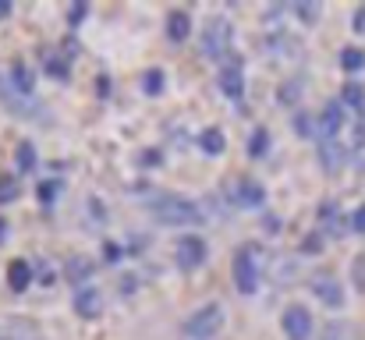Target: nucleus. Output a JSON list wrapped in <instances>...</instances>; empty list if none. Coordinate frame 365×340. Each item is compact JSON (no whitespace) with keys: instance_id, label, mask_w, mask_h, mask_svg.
<instances>
[{"instance_id":"f257e3e1","label":"nucleus","mask_w":365,"mask_h":340,"mask_svg":"<svg viewBox=\"0 0 365 340\" xmlns=\"http://www.w3.org/2000/svg\"><path fill=\"white\" fill-rule=\"evenodd\" d=\"M149 209L167 227H195V223H202V209L192 199H181V195H160V199L149 202Z\"/></svg>"},{"instance_id":"f03ea898","label":"nucleus","mask_w":365,"mask_h":340,"mask_svg":"<svg viewBox=\"0 0 365 340\" xmlns=\"http://www.w3.org/2000/svg\"><path fill=\"white\" fill-rule=\"evenodd\" d=\"M234 47V29L227 18H209L202 29V57L206 61H227Z\"/></svg>"},{"instance_id":"7ed1b4c3","label":"nucleus","mask_w":365,"mask_h":340,"mask_svg":"<svg viewBox=\"0 0 365 340\" xmlns=\"http://www.w3.org/2000/svg\"><path fill=\"white\" fill-rule=\"evenodd\" d=\"M231 273H234V287L241 294H255L259 287V248L255 245H241L234 252V262H231Z\"/></svg>"},{"instance_id":"20e7f679","label":"nucleus","mask_w":365,"mask_h":340,"mask_svg":"<svg viewBox=\"0 0 365 340\" xmlns=\"http://www.w3.org/2000/svg\"><path fill=\"white\" fill-rule=\"evenodd\" d=\"M224 305H216V301H209V305H202L199 312H192L188 315V322H185V333H188V340H213L220 329H224Z\"/></svg>"},{"instance_id":"39448f33","label":"nucleus","mask_w":365,"mask_h":340,"mask_svg":"<svg viewBox=\"0 0 365 340\" xmlns=\"http://www.w3.org/2000/svg\"><path fill=\"white\" fill-rule=\"evenodd\" d=\"M280 329L287 340H308L312 336V312L305 305H287L280 315Z\"/></svg>"},{"instance_id":"423d86ee","label":"nucleus","mask_w":365,"mask_h":340,"mask_svg":"<svg viewBox=\"0 0 365 340\" xmlns=\"http://www.w3.org/2000/svg\"><path fill=\"white\" fill-rule=\"evenodd\" d=\"M0 103H4L15 117H36V114H40L36 96H22V93L11 86V78H4V75H0Z\"/></svg>"},{"instance_id":"0eeeda50","label":"nucleus","mask_w":365,"mask_h":340,"mask_svg":"<svg viewBox=\"0 0 365 340\" xmlns=\"http://www.w3.org/2000/svg\"><path fill=\"white\" fill-rule=\"evenodd\" d=\"M206 255H209V248H206V241H202L199 234H185V238H178L174 259H178L181 269H199V266L206 262Z\"/></svg>"},{"instance_id":"6e6552de","label":"nucleus","mask_w":365,"mask_h":340,"mask_svg":"<svg viewBox=\"0 0 365 340\" xmlns=\"http://www.w3.org/2000/svg\"><path fill=\"white\" fill-rule=\"evenodd\" d=\"M340 128H344V103H340V100H330V103L323 107V114H315V142L337 139Z\"/></svg>"},{"instance_id":"1a4fd4ad","label":"nucleus","mask_w":365,"mask_h":340,"mask_svg":"<svg viewBox=\"0 0 365 340\" xmlns=\"http://www.w3.org/2000/svg\"><path fill=\"white\" fill-rule=\"evenodd\" d=\"M262 202H266V188L255 177H241L238 188H234V206H241V209H262Z\"/></svg>"},{"instance_id":"9d476101","label":"nucleus","mask_w":365,"mask_h":340,"mask_svg":"<svg viewBox=\"0 0 365 340\" xmlns=\"http://www.w3.org/2000/svg\"><path fill=\"white\" fill-rule=\"evenodd\" d=\"M220 93L231 96V100H241L245 96V71H241V61H227L220 68Z\"/></svg>"},{"instance_id":"9b49d317","label":"nucleus","mask_w":365,"mask_h":340,"mask_svg":"<svg viewBox=\"0 0 365 340\" xmlns=\"http://www.w3.org/2000/svg\"><path fill=\"white\" fill-rule=\"evenodd\" d=\"M312 294H315L319 301L333 305V308H340V305H344V287H340V283H337V276H330V273H323V276H315V280H312Z\"/></svg>"},{"instance_id":"f8f14e48","label":"nucleus","mask_w":365,"mask_h":340,"mask_svg":"<svg viewBox=\"0 0 365 340\" xmlns=\"http://www.w3.org/2000/svg\"><path fill=\"white\" fill-rule=\"evenodd\" d=\"M75 312L82 315V319H96L100 312H103V294L89 283V287H79L75 291Z\"/></svg>"},{"instance_id":"ddd939ff","label":"nucleus","mask_w":365,"mask_h":340,"mask_svg":"<svg viewBox=\"0 0 365 340\" xmlns=\"http://www.w3.org/2000/svg\"><path fill=\"white\" fill-rule=\"evenodd\" d=\"M36 280V266L29 262V259H15L11 266H8V287L11 291H29V283Z\"/></svg>"},{"instance_id":"4468645a","label":"nucleus","mask_w":365,"mask_h":340,"mask_svg":"<svg viewBox=\"0 0 365 340\" xmlns=\"http://www.w3.org/2000/svg\"><path fill=\"white\" fill-rule=\"evenodd\" d=\"M8 78H11V86H15L22 96H36V75H33V68H29L25 61H15L11 71H8Z\"/></svg>"},{"instance_id":"2eb2a0df","label":"nucleus","mask_w":365,"mask_h":340,"mask_svg":"<svg viewBox=\"0 0 365 340\" xmlns=\"http://www.w3.org/2000/svg\"><path fill=\"white\" fill-rule=\"evenodd\" d=\"M347 160V149H344V142H337V139H326V142H319V163L333 174V170H340V163Z\"/></svg>"},{"instance_id":"dca6fc26","label":"nucleus","mask_w":365,"mask_h":340,"mask_svg":"<svg viewBox=\"0 0 365 340\" xmlns=\"http://www.w3.org/2000/svg\"><path fill=\"white\" fill-rule=\"evenodd\" d=\"M89 276H93V262L82 259V255H68L64 262V280L79 283V287H89Z\"/></svg>"},{"instance_id":"f3484780","label":"nucleus","mask_w":365,"mask_h":340,"mask_svg":"<svg viewBox=\"0 0 365 340\" xmlns=\"http://www.w3.org/2000/svg\"><path fill=\"white\" fill-rule=\"evenodd\" d=\"M188 36H192V18H188V11H170V15H167V40L185 43Z\"/></svg>"},{"instance_id":"a211bd4d","label":"nucleus","mask_w":365,"mask_h":340,"mask_svg":"<svg viewBox=\"0 0 365 340\" xmlns=\"http://www.w3.org/2000/svg\"><path fill=\"white\" fill-rule=\"evenodd\" d=\"M319 340H361L358 336V326L354 322H344V319H333L319 329Z\"/></svg>"},{"instance_id":"6ab92c4d","label":"nucleus","mask_w":365,"mask_h":340,"mask_svg":"<svg viewBox=\"0 0 365 340\" xmlns=\"http://www.w3.org/2000/svg\"><path fill=\"white\" fill-rule=\"evenodd\" d=\"M199 149H202L206 156H220V153L227 149V142H224V131H220V128H206V131L199 135Z\"/></svg>"},{"instance_id":"aec40b11","label":"nucleus","mask_w":365,"mask_h":340,"mask_svg":"<svg viewBox=\"0 0 365 340\" xmlns=\"http://www.w3.org/2000/svg\"><path fill=\"white\" fill-rule=\"evenodd\" d=\"M15 160H18V170H22V174H33V170H36V163H40V156H36V146H33V142H18V149H15Z\"/></svg>"},{"instance_id":"412c9836","label":"nucleus","mask_w":365,"mask_h":340,"mask_svg":"<svg viewBox=\"0 0 365 340\" xmlns=\"http://www.w3.org/2000/svg\"><path fill=\"white\" fill-rule=\"evenodd\" d=\"M340 68H344V71H361V68H365V50L344 47V50H340Z\"/></svg>"},{"instance_id":"4be33fe9","label":"nucleus","mask_w":365,"mask_h":340,"mask_svg":"<svg viewBox=\"0 0 365 340\" xmlns=\"http://www.w3.org/2000/svg\"><path fill=\"white\" fill-rule=\"evenodd\" d=\"M163 82H167V75H163L160 68H149V71L142 75V93H146V96H160V93H163Z\"/></svg>"},{"instance_id":"5701e85b","label":"nucleus","mask_w":365,"mask_h":340,"mask_svg":"<svg viewBox=\"0 0 365 340\" xmlns=\"http://www.w3.org/2000/svg\"><path fill=\"white\" fill-rule=\"evenodd\" d=\"M340 103L351 107V110H361V107H365V89H361L358 82H347L344 93H340Z\"/></svg>"},{"instance_id":"b1692460","label":"nucleus","mask_w":365,"mask_h":340,"mask_svg":"<svg viewBox=\"0 0 365 340\" xmlns=\"http://www.w3.org/2000/svg\"><path fill=\"white\" fill-rule=\"evenodd\" d=\"M266 149H270V131H266V128H255V131L248 135V156L259 160V156H266Z\"/></svg>"},{"instance_id":"393cba45","label":"nucleus","mask_w":365,"mask_h":340,"mask_svg":"<svg viewBox=\"0 0 365 340\" xmlns=\"http://www.w3.org/2000/svg\"><path fill=\"white\" fill-rule=\"evenodd\" d=\"M61 192H64V184H61L57 177H50V181H40V202H43V206H54V202L61 199Z\"/></svg>"},{"instance_id":"a878e982","label":"nucleus","mask_w":365,"mask_h":340,"mask_svg":"<svg viewBox=\"0 0 365 340\" xmlns=\"http://www.w3.org/2000/svg\"><path fill=\"white\" fill-rule=\"evenodd\" d=\"M319 220L326 223V230H330V234H340V213H337V206H333V202L319 206Z\"/></svg>"},{"instance_id":"bb28decb","label":"nucleus","mask_w":365,"mask_h":340,"mask_svg":"<svg viewBox=\"0 0 365 340\" xmlns=\"http://www.w3.org/2000/svg\"><path fill=\"white\" fill-rule=\"evenodd\" d=\"M277 100H280L284 107L298 103V100H301V82H284V86L277 89Z\"/></svg>"},{"instance_id":"cd10ccee","label":"nucleus","mask_w":365,"mask_h":340,"mask_svg":"<svg viewBox=\"0 0 365 340\" xmlns=\"http://www.w3.org/2000/svg\"><path fill=\"white\" fill-rule=\"evenodd\" d=\"M47 71H50L54 78H61V82L71 78V64H68L64 57H47Z\"/></svg>"},{"instance_id":"c85d7f7f","label":"nucleus","mask_w":365,"mask_h":340,"mask_svg":"<svg viewBox=\"0 0 365 340\" xmlns=\"http://www.w3.org/2000/svg\"><path fill=\"white\" fill-rule=\"evenodd\" d=\"M18 199V181L15 177H0V206Z\"/></svg>"},{"instance_id":"c756f323","label":"nucleus","mask_w":365,"mask_h":340,"mask_svg":"<svg viewBox=\"0 0 365 340\" xmlns=\"http://www.w3.org/2000/svg\"><path fill=\"white\" fill-rule=\"evenodd\" d=\"M301 252H305V255H315V252H323V234H319V230H312V234L301 241Z\"/></svg>"},{"instance_id":"7c9ffc66","label":"nucleus","mask_w":365,"mask_h":340,"mask_svg":"<svg viewBox=\"0 0 365 340\" xmlns=\"http://www.w3.org/2000/svg\"><path fill=\"white\" fill-rule=\"evenodd\" d=\"M103 259H107V262H121V259H124V248H121L117 241H107V245H103Z\"/></svg>"},{"instance_id":"2f4dec72","label":"nucleus","mask_w":365,"mask_h":340,"mask_svg":"<svg viewBox=\"0 0 365 340\" xmlns=\"http://www.w3.org/2000/svg\"><path fill=\"white\" fill-rule=\"evenodd\" d=\"M294 128H298L301 135H315V121H312L308 114H298V117H294Z\"/></svg>"},{"instance_id":"473e14b6","label":"nucleus","mask_w":365,"mask_h":340,"mask_svg":"<svg viewBox=\"0 0 365 340\" xmlns=\"http://www.w3.org/2000/svg\"><path fill=\"white\" fill-rule=\"evenodd\" d=\"M139 163H142V167H156V163H160V149H142V153H139Z\"/></svg>"},{"instance_id":"72a5a7b5","label":"nucleus","mask_w":365,"mask_h":340,"mask_svg":"<svg viewBox=\"0 0 365 340\" xmlns=\"http://www.w3.org/2000/svg\"><path fill=\"white\" fill-rule=\"evenodd\" d=\"M351 227H354L358 234H365V206H358V209H354V216H351Z\"/></svg>"},{"instance_id":"f704fd0d","label":"nucleus","mask_w":365,"mask_h":340,"mask_svg":"<svg viewBox=\"0 0 365 340\" xmlns=\"http://www.w3.org/2000/svg\"><path fill=\"white\" fill-rule=\"evenodd\" d=\"M266 234H280V216H266Z\"/></svg>"},{"instance_id":"c9c22d12","label":"nucleus","mask_w":365,"mask_h":340,"mask_svg":"<svg viewBox=\"0 0 365 340\" xmlns=\"http://www.w3.org/2000/svg\"><path fill=\"white\" fill-rule=\"evenodd\" d=\"M82 18H86V4H75V8H71V25H79Z\"/></svg>"},{"instance_id":"e433bc0d","label":"nucleus","mask_w":365,"mask_h":340,"mask_svg":"<svg viewBox=\"0 0 365 340\" xmlns=\"http://www.w3.org/2000/svg\"><path fill=\"white\" fill-rule=\"evenodd\" d=\"M294 11H298V15H301V18H315V15H319V11H315V8H312V4H298V8H294Z\"/></svg>"},{"instance_id":"4c0bfd02","label":"nucleus","mask_w":365,"mask_h":340,"mask_svg":"<svg viewBox=\"0 0 365 340\" xmlns=\"http://www.w3.org/2000/svg\"><path fill=\"white\" fill-rule=\"evenodd\" d=\"M354 33H365V8L354 11Z\"/></svg>"},{"instance_id":"58836bf2","label":"nucleus","mask_w":365,"mask_h":340,"mask_svg":"<svg viewBox=\"0 0 365 340\" xmlns=\"http://www.w3.org/2000/svg\"><path fill=\"white\" fill-rule=\"evenodd\" d=\"M354 269H358V291H365V259H358Z\"/></svg>"},{"instance_id":"ea45409f","label":"nucleus","mask_w":365,"mask_h":340,"mask_svg":"<svg viewBox=\"0 0 365 340\" xmlns=\"http://www.w3.org/2000/svg\"><path fill=\"white\" fill-rule=\"evenodd\" d=\"M121 283H124V294H132V291H135V287H139V280H135V276H124V280H121Z\"/></svg>"},{"instance_id":"a19ab883","label":"nucleus","mask_w":365,"mask_h":340,"mask_svg":"<svg viewBox=\"0 0 365 340\" xmlns=\"http://www.w3.org/2000/svg\"><path fill=\"white\" fill-rule=\"evenodd\" d=\"M11 15V4H8V0H0V18H8Z\"/></svg>"},{"instance_id":"79ce46f5","label":"nucleus","mask_w":365,"mask_h":340,"mask_svg":"<svg viewBox=\"0 0 365 340\" xmlns=\"http://www.w3.org/2000/svg\"><path fill=\"white\" fill-rule=\"evenodd\" d=\"M4 230H8V223H4V220H0V238H4Z\"/></svg>"},{"instance_id":"37998d69","label":"nucleus","mask_w":365,"mask_h":340,"mask_svg":"<svg viewBox=\"0 0 365 340\" xmlns=\"http://www.w3.org/2000/svg\"><path fill=\"white\" fill-rule=\"evenodd\" d=\"M0 340H8V329H0Z\"/></svg>"}]
</instances>
